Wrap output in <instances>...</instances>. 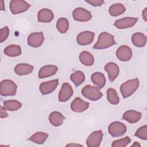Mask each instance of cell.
Returning <instances> with one entry per match:
<instances>
[{
  "label": "cell",
  "instance_id": "cell-1",
  "mask_svg": "<svg viewBox=\"0 0 147 147\" xmlns=\"http://www.w3.org/2000/svg\"><path fill=\"white\" fill-rule=\"evenodd\" d=\"M114 37L106 32H103L99 34L96 42L93 46V48L95 49H103L108 48L115 44Z\"/></svg>",
  "mask_w": 147,
  "mask_h": 147
},
{
  "label": "cell",
  "instance_id": "cell-2",
  "mask_svg": "<svg viewBox=\"0 0 147 147\" xmlns=\"http://www.w3.org/2000/svg\"><path fill=\"white\" fill-rule=\"evenodd\" d=\"M139 87V80L137 78L127 80L120 87V91L123 98L131 96Z\"/></svg>",
  "mask_w": 147,
  "mask_h": 147
},
{
  "label": "cell",
  "instance_id": "cell-3",
  "mask_svg": "<svg viewBox=\"0 0 147 147\" xmlns=\"http://www.w3.org/2000/svg\"><path fill=\"white\" fill-rule=\"evenodd\" d=\"M17 84L12 80L5 79L0 84V94L3 96H13L16 94Z\"/></svg>",
  "mask_w": 147,
  "mask_h": 147
},
{
  "label": "cell",
  "instance_id": "cell-4",
  "mask_svg": "<svg viewBox=\"0 0 147 147\" xmlns=\"http://www.w3.org/2000/svg\"><path fill=\"white\" fill-rule=\"evenodd\" d=\"M82 94L86 98L92 101H96L102 97V93L98 88L91 85L85 86L82 90Z\"/></svg>",
  "mask_w": 147,
  "mask_h": 147
},
{
  "label": "cell",
  "instance_id": "cell-5",
  "mask_svg": "<svg viewBox=\"0 0 147 147\" xmlns=\"http://www.w3.org/2000/svg\"><path fill=\"white\" fill-rule=\"evenodd\" d=\"M125 125L119 121H115L111 123L108 126V131L113 137L122 136L126 131Z\"/></svg>",
  "mask_w": 147,
  "mask_h": 147
},
{
  "label": "cell",
  "instance_id": "cell-6",
  "mask_svg": "<svg viewBox=\"0 0 147 147\" xmlns=\"http://www.w3.org/2000/svg\"><path fill=\"white\" fill-rule=\"evenodd\" d=\"M30 5L25 1L12 0L10 2V9L12 14H17L27 11Z\"/></svg>",
  "mask_w": 147,
  "mask_h": 147
},
{
  "label": "cell",
  "instance_id": "cell-7",
  "mask_svg": "<svg viewBox=\"0 0 147 147\" xmlns=\"http://www.w3.org/2000/svg\"><path fill=\"white\" fill-rule=\"evenodd\" d=\"M73 18L79 22H87L92 18L91 13L83 7H77L72 12Z\"/></svg>",
  "mask_w": 147,
  "mask_h": 147
},
{
  "label": "cell",
  "instance_id": "cell-8",
  "mask_svg": "<svg viewBox=\"0 0 147 147\" xmlns=\"http://www.w3.org/2000/svg\"><path fill=\"white\" fill-rule=\"evenodd\" d=\"M103 132L99 130L92 132L86 140V145L88 147H98L103 138Z\"/></svg>",
  "mask_w": 147,
  "mask_h": 147
},
{
  "label": "cell",
  "instance_id": "cell-9",
  "mask_svg": "<svg viewBox=\"0 0 147 147\" xmlns=\"http://www.w3.org/2000/svg\"><path fill=\"white\" fill-rule=\"evenodd\" d=\"M44 41V37L42 32H34L28 37V44L33 48L40 47Z\"/></svg>",
  "mask_w": 147,
  "mask_h": 147
},
{
  "label": "cell",
  "instance_id": "cell-10",
  "mask_svg": "<svg viewBox=\"0 0 147 147\" xmlns=\"http://www.w3.org/2000/svg\"><path fill=\"white\" fill-rule=\"evenodd\" d=\"M73 93L74 91L71 86L68 83H63L58 94L59 100L61 102L67 101L72 96Z\"/></svg>",
  "mask_w": 147,
  "mask_h": 147
},
{
  "label": "cell",
  "instance_id": "cell-11",
  "mask_svg": "<svg viewBox=\"0 0 147 147\" xmlns=\"http://www.w3.org/2000/svg\"><path fill=\"white\" fill-rule=\"evenodd\" d=\"M95 34L90 31L80 32L76 37V41L80 45H87L90 44L94 40Z\"/></svg>",
  "mask_w": 147,
  "mask_h": 147
},
{
  "label": "cell",
  "instance_id": "cell-12",
  "mask_svg": "<svg viewBox=\"0 0 147 147\" xmlns=\"http://www.w3.org/2000/svg\"><path fill=\"white\" fill-rule=\"evenodd\" d=\"M117 58L122 61H127L132 57V51L131 48L125 45L120 46L116 51Z\"/></svg>",
  "mask_w": 147,
  "mask_h": 147
},
{
  "label": "cell",
  "instance_id": "cell-13",
  "mask_svg": "<svg viewBox=\"0 0 147 147\" xmlns=\"http://www.w3.org/2000/svg\"><path fill=\"white\" fill-rule=\"evenodd\" d=\"M138 21L137 18L125 17L115 21L114 25L118 29H127L133 26Z\"/></svg>",
  "mask_w": 147,
  "mask_h": 147
},
{
  "label": "cell",
  "instance_id": "cell-14",
  "mask_svg": "<svg viewBox=\"0 0 147 147\" xmlns=\"http://www.w3.org/2000/svg\"><path fill=\"white\" fill-rule=\"evenodd\" d=\"M59 84L58 79H54L42 82L39 86L40 92L42 95H47L52 92L57 87Z\"/></svg>",
  "mask_w": 147,
  "mask_h": 147
},
{
  "label": "cell",
  "instance_id": "cell-15",
  "mask_svg": "<svg viewBox=\"0 0 147 147\" xmlns=\"http://www.w3.org/2000/svg\"><path fill=\"white\" fill-rule=\"evenodd\" d=\"M105 70L107 72L109 80L111 82L115 80L119 74V67L116 63L114 62H110L107 63L105 66Z\"/></svg>",
  "mask_w": 147,
  "mask_h": 147
},
{
  "label": "cell",
  "instance_id": "cell-16",
  "mask_svg": "<svg viewBox=\"0 0 147 147\" xmlns=\"http://www.w3.org/2000/svg\"><path fill=\"white\" fill-rule=\"evenodd\" d=\"M89 103L82 99L79 97L76 98L71 103V110L76 113H82L89 107Z\"/></svg>",
  "mask_w": 147,
  "mask_h": 147
},
{
  "label": "cell",
  "instance_id": "cell-17",
  "mask_svg": "<svg viewBox=\"0 0 147 147\" xmlns=\"http://www.w3.org/2000/svg\"><path fill=\"white\" fill-rule=\"evenodd\" d=\"M58 70L57 66L54 65H47L41 67L38 72V78L43 79L54 75Z\"/></svg>",
  "mask_w": 147,
  "mask_h": 147
},
{
  "label": "cell",
  "instance_id": "cell-18",
  "mask_svg": "<svg viewBox=\"0 0 147 147\" xmlns=\"http://www.w3.org/2000/svg\"><path fill=\"white\" fill-rule=\"evenodd\" d=\"M141 117V113L134 110H127L125 111L122 115V119L130 123H134L138 122Z\"/></svg>",
  "mask_w": 147,
  "mask_h": 147
},
{
  "label": "cell",
  "instance_id": "cell-19",
  "mask_svg": "<svg viewBox=\"0 0 147 147\" xmlns=\"http://www.w3.org/2000/svg\"><path fill=\"white\" fill-rule=\"evenodd\" d=\"M54 17L53 12L49 9H42L37 14V20L41 22H50Z\"/></svg>",
  "mask_w": 147,
  "mask_h": 147
},
{
  "label": "cell",
  "instance_id": "cell-20",
  "mask_svg": "<svg viewBox=\"0 0 147 147\" xmlns=\"http://www.w3.org/2000/svg\"><path fill=\"white\" fill-rule=\"evenodd\" d=\"M34 69L33 66L27 63H20L16 65L14 72L18 75H28L33 72Z\"/></svg>",
  "mask_w": 147,
  "mask_h": 147
},
{
  "label": "cell",
  "instance_id": "cell-21",
  "mask_svg": "<svg viewBox=\"0 0 147 147\" xmlns=\"http://www.w3.org/2000/svg\"><path fill=\"white\" fill-rule=\"evenodd\" d=\"M91 79L93 84L99 89L102 88L106 84V79L102 73L99 72L93 73L91 76Z\"/></svg>",
  "mask_w": 147,
  "mask_h": 147
},
{
  "label": "cell",
  "instance_id": "cell-22",
  "mask_svg": "<svg viewBox=\"0 0 147 147\" xmlns=\"http://www.w3.org/2000/svg\"><path fill=\"white\" fill-rule=\"evenodd\" d=\"M64 117L61 113L58 111H53L49 115V121L54 126H59L64 122Z\"/></svg>",
  "mask_w": 147,
  "mask_h": 147
},
{
  "label": "cell",
  "instance_id": "cell-23",
  "mask_svg": "<svg viewBox=\"0 0 147 147\" xmlns=\"http://www.w3.org/2000/svg\"><path fill=\"white\" fill-rule=\"evenodd\" d=\"M131 42L135 47L139 48L144 47L146 44V37L142 33H135L131 37Z\"/></svg>",
  "mask_w": 147,
  "mask_h": 147
},
{
  "label": "cell",
  "instance_id": "cell-24",
  "mask_svg": "<svg viewBox=\"0 0 147 147\" xmlns=\"http://www.w3.org/2000/svg\"><path fill=\"white\" fill-rule=\"evenodd\" d=\"M4 53L9 57H16L21 54V48L18 45H10L5 48Z\"/></svg>",
  "mask_w": 147,
  "mask_h": 147
},
{
  "label": "cell",
  "instance_id": "cell-25",
  "mask_svg": "<svg viewBox=\"0 0 147 147\" xmlns=\"http://www.w3.org/2000/svg\"><path fill=\"white\" fill-rule=\"evenodd\" d=\"M80 62L86 66H91L94 63V58L92 55L87 51H83L79 55Z\"/></svg>",
  "mask_w": 147,
  "mask_h": 147
},
{
  "label": "cell",
  "instance_id": "cell-26",
  "mask_svg": "<svg viewBox=\"0 0 147 147\" xmlns=\"http://www.w3.org/2000/svg\"><path fill=\"white\" fill-rule=\"evenodd\" d=\"M48 137V134L44 132H36L31 136L29 138L28 140L37 144H42L46 141L47 138Z\"/></svg>",
  "mask_w": 147,
  "mask_h": 147
},
{
  "label": "cell",
  "instance_id": "cell-27",
  "mask_svg": "<svg viewBox=\"0 0 147 147\" xmlns=\"http://www.w3.org/2000/svg\"><path fill=\"white\" fill-rule=\"evenodd\" d=\"M125 10V7L122 3H117L112 5L109 7V13L111 16L116 17L123 14Z\"/></svg>",
  "mask_w": 147,
  "mask_h": 147
},
{
  "label": "cell",
  "instance_id": "cell-28",
  "mask_svg": "<svg viewBox=\"0 0 147 147\" xmlns=\"http://www.w3.org/2000/svg\"><path fill=\"white\" fill-rule=\"evenodd\" d=\"M22 106V103L17 100H7L3 102V107L8 111H13L20 109Z\"/></svg>",
  "mask_w": 147,
  "mask_h": 147
},
{
  "label": "cell",
  "instance_id": "cell-29",
  "mask_svg": "<svg viewBox=\"0 0 147 147\" xmlns=\"http://www.w3.org/2000/svg\"><path fill=\"white\" fill-rule=\"evenodd\" d=\"M70 79L76 86H78L84 81L85 76L83 72L78 71L71 75Z\"/></svg>",
  "mask_w": 147,
  "mask_h": 147
},
{
  "label": "cell",
  "instance_id": "cell-30",
  "mask_svg": "<svg viewBox=\"0 0 147 147\" xmlns=\"http://www.w3.org/2000/svg\"><path fill=\"white\" fill-rule=\"evenodd\" d=\"M56 28L60 33H65L69 28V22L66 18L61 17L58 19L56 23Z\"/></svg>",
  "mask_w": 147,
  "mask_h": 147
},
{
  "label": "cell",
  "instance_id": "cell-31",
  "mask_svg": "<svg viewBox=\"0 0 147 147\" xmlns=\"http://www.w3.org/2000/svg\"><path fill=\"white\" fill-rule=\"evenodd\" d=\"M107 98L109 102L113 105H117L119 102V98L117 91L112 88H110L107 90Z\"/></svg>",
  "mask_w": 147,
  "mask_h": 147
},
{
  "label": "cell",
  "instance_id": "cell-32",
  "mask_svg": "<svg viewBox=\"0 0 147 147\" xmlns=\"http://www.w3.org/2000/svg\"><path fill=\"white\" fill-rule=\"evenodd\" d=\"M131 141V139L128 137L126 136L123 138L119 139L113 141L111 144L113 147H125L127 146Z\"/></svg>",
  "mask_w": 147,
  "mask_h": 147
},
{
  "label": "cell",
  "instance_id": "cell-33",
  "mask_svg": "<svg viewBox=\"0 0 147 147\" xmlns=\"http://www.w3.org/2000/svg\"><path fill=\"white\" fill-rule=\"evenodd\" d=\"M135 136L138 138L146 140H147V125H144L138 128L135 133Z\"/></svg>",
  "mask_w": 147,
  "mask_h": 147
},
{
  "label": "cell",
  "instance_id": "cell-34",
  "mask_svg": "<svg viewBox=\"0 0 147 147\" xmlns=\"http://www.w3.org/2000/svg\"><path fill=\"white\" fill-rule=\"evenodd\" d=\"M9 34V29L7 26H5L0 30V42H3L8 37Z\"/></svg>",
  "mask_w": 147,
  "mask_h": 147
},
{
  "label": "cell",
  "instance_id": "cell-35",
  "mask_svg": "<svg viewBox=\"0 0 147 147\" xmlns=\"http://www.w3.org/2000/svg\"><path fill=\"white\" fill-rule=\"evenodd\" d=\"M86 2L93 6H100L105 3L103 0H87Z\"/></svg>",
  "mask_w": 147,
  "mask_h": 147
},
{
  "label": "cell",
  "instance_id": "cell-36",
  "mask_svg": "<svg viewBox=\"0 0 147 147\" xmlns=\"http://www.w3.org/2000/svg\"><path fill=\"white\" fill-rule=\"evenodd\" d=\"M6 109L3 106H1L0 109V117L1 118H5L8 117V114L6 111Z\"/></svg>",
  "mask_w": 147,
  "mask_h": 147
},
{
  "label": "cell",
  "instance_id": "cell-37",
  "mask_svg": "<svg viewBox=\"0 0 147 147\" xmlns=\"http://www.w3.org/2000/svg\"><path fill=\"white\" fill-rule=\"evenodd\" d=\"M142 17H143L144 20H145V21H146V20H147V19H146V18H147V8L146 7H145L144 9V10L142 11Z\"/></svg>",
  "mask_w": 147,
  "mask_h": 147
},
{
  "label": "cell",
  "instance_id": "cell-38",
  "mask_svg": "<svg viewBox=\"0 0 147 147\" xmlns=\"http://www.w3.org/2000/svg\"><path fill=\"white\" fill-rule=\"evenodd\" d=\"M0 8L1 10H5V4L3 1H1L0 2Z\"/></svg>",
  "mask_w": 147,
  "mask_h": 147
},
{
  "label": "cell",
  "instance_id": "cell-39",
  "mask_svg": "<svg viewBox=\"0 0 147 147\" xmlns=\"http://www.w3.org/2000/svg\"><path fill=\"white\" fill-rule=\"evenodd\" d=\"M131 147H134V146H136V147H138V146H141V145L140 144V143L139 142H134V143L131 146Z\"/></svg>",
  "mask_w": 147,
  "mask_h": 147
},
{
  "label": "cell",
  "instance_id": "cell-40",
  "mask_svg": "<svg viewBox=\"0 0 147 147\" xmlns=\"http://www.w3.org/2000/svg\"><path fill=\"white\" fill-rule=\"evenodd\" d=\"M66 146H82V145H80V144H67Z\"/></svg>",
  "mask_w": 147,
  "mask_h": 147
}]
</instances>
